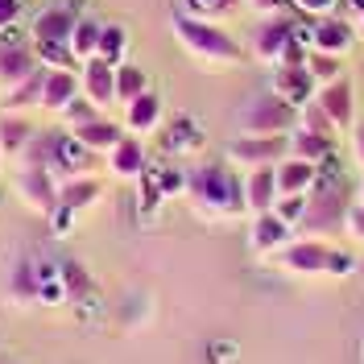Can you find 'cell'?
Listing matches in <instances>:
<instances>
[{
	"label": "cell",
	"mask_w": 364,
	"mask_h": 364,
	"mask_svg": "<svg viewBox=\"0 0 364 364\" xmlns=\"http://www.w3.org/2000/svg\"><path fill=\"white\" fill-rule=\"evenodd\" d=\"M141 91H149V75H145L141 67L120 63V67H116V100H124V104H129V100H136Z\"/></svg>",
	"instance_id": "f1b7e54d"
},
{
	"label": "cell",
	"mask_w": 364,
	"mask_h": 364,
	"mask_svg": "<svg viewBox=\"0 0 364 364\" xmlns=\"http://www.w3.org/2000/svg\"><path fill=\"white\" fill-rule=\"evenodd\" d=\"M75 0L70 4H54V9H42L38 21H33V38L38 42H70L75 33Z\"/></svg>",
	"instance_id": "2e32d148"
},
{
	"label": "cell",
	"mask_w": 364,
	"mask_h": 364,
	"mask_svg": "<svg viewBox=\"0 0 364 364\" xmlns=\"http://www.w3.org/2000/svg\"><path fill=\"white\" fill-rule=\"evenodd\" d=\"M141 178H149L154 186L161 191V199H174V195H191V174L178 170V166H145V174Z\"/></svg>",
	"instance_id": "d4e9b609"
},
{
	"label": "cell",
	"mask_w": 364,
	"mask_h": 364,
	"mask_svg": "<svg viewBox=\"0 0 364 364\" xmlns=\"http://www.w3.org/2000/svg\"><path fill=\"white\" fill-rule=\"evenodd\" d=\"M290 236H294V228L286 224L282 215L265 211V215H257V220H252L249 249L257 252V257H269V252H282V249H286V245H290Z\"/></svg>",
	"instance_id": "8fae6325"
},
{
	"label": "cell",
	"mask_w": 364,
	"mask_h": 364,
	"mask_svg": "<svg viewBox=\"0 0 364 364\" xmlns=\"http://www.w3.org/2000/svg\"><path fill=\"white\" fill-rule=\"evenodd\" d=\"M290 0H252V9L257 13H265V17H282V9H286Z\"/></svg>",
	"instance_id": "7bdbcfd3"
},
{
	"label": "cell",
	"mask_w": 364,
	"mask_h": 364,
	"mask_svg": "<svg viewBox=\"0 0 364 364\" xmlns=\"http://www.w3.org/2000/svg\"><path fill=\"white\" fill-rule=\"evenodd\" d=\"M298 13L306 17V21H318V17H331L336 9H340V0H290Z\"/></svg>",
	"instance_id": "74e56055"
},
{
	"label": "cell",
	"mask_w": 364,
	"mask_h": 364,
	"mask_svg": "<svg viewBox=\"0 0 364 364\" xmlns=\"http://www.w3.org/2000/svg\"><path fill=\"white\" fill-rule=\"evenodd\" d=\"M191 199L203 207L207 215H236L245 203V182L228 166H203L191 174Z\"/></svg>",
	"instance_id": "6da1fadb"
},
{
	"label": "cell",
	"mask_w": 364,
	"mask_h": 364,
	"mask_svg": "<svg viewBox=\"0 0 364 364\" xmlns=\"http://www.w3.org/2000/svg\"><path fill=\"white\" fill-rule=\"evenodd\" d=\"M17 191H21L25 203L38 207V211H54V207H58V186H54V178L46 174L42 166H29V170H21Z\"/></svg>",
	"instance_id": "9a60e30c"
},
{
	"label": "cell",
	"mask_w": 364,
	"mask_h": 364,
	"mask_svg": "<svg viewBox=\"0 0 364 364\" xmlns=\"http://www.w3.org/2000/svg\"><path fill=\"white\" fill-rule=\"evenodd\" d=\"M286 158H302V161H315V166H318V161L331 158V136L294 124L290 136H286Z\"/></svg>",
	"instance_id": "ac0fdd59"
},
{
	"label": "cell",
	"mask_w": 364,
	"mask_h": 364,
	"mask_svg": "<svg viewBox=\"0 0 364 364\" xmlns=\"http://www.w3.org/2000/svg\"><path fill=\"white\" fill-rule=\"evenodd\" d=\"M108 158H112V170L120 178H141L145 174V149H141L136 136H120L112 149H108Z\"/></svg>",
	"instance_id": "603a6c76"
},
{
	"label": "cell",
	"mask_w": 364,
	"mask_h": 364,
	"mask_svg": "<svg viewBox=\"0 0 364 364\" xmlns=\"http://www.w3.org/2000/svg\"><path fill=\"white\" fill-rule=\"evenodd\" d=\"M95 50H100V25L87 21V17H79L75 21V33H70V54L75 58H95Z\"/></svg>",
	"instance_id": "83f0119b"
},
{
	"label": "cell",
	"mask_w": 364,
	"mask_h": 364,
	"mask_svg": "<svg viewBox=\"0 0 364 364\" xmlns=\"http://www.w3.org/2000/svg\"><path fill=\"white\" fill-rule=\"evenodd\" d=\"M306 70L315 75L318 87H327V83H336V79H343V67L336 54H318V50H306Z\"/></svg>",
	"instance_id": "f546056e"
},
{
	"label": "cell",
	"mask_w": 364,
	"mask_h": 364,
	"mask_svg": "<svg viewBox=\"0 0 364 364\" xmlns=\"http://www.w3.org/2000/svg\"><path fill=\"white\" fill-rule=\"evenodd\" d=\"M277 203V174H273V166H257L245 174V207H249L252 215H265L273 211Z\"/></svg>",
	"instance_id": "5bb4252c"
},
{
	"label": "cell",
	"mask_w": 364,
	"mask_h": 364,
	"mask_svg": "<svg viewBox=\"0 0 364 364\" xmlns=\"http://www.w3.org/2000/svg\"><path fill=\"white\" fill-rule=\"evenodd\" d=\"M29 75H38V54H33L29 46H21V42L0 46V83L17 87V83H25Z\"/></svg>",
	"instance_id": "d6986e66"
},
{
	"label": "cell",
	"mask_w": 364,
	"mask_h": 364,
	"mask_svg": "<svg viewBox=\"0 0 364 364\" xmlns=\"http://www.w3.org/2000/svg\"><path fill=\"white\" fill-rule=\"evenodd\" d=\"M13 294H17V298H33V294H38V282H33V261H21V265H17Z\"/></svg>",
	"instance_id": "60d3db41"
},
{
	"label": "cell",
	"mask_w": 364,
	"mask_h": 364,
	"mask_svg": "<svg viewBox=\"0 0 364 364\" xmlns=\"http://www.w3.org/2000/svg\"><path fill=\"white\" fill-rule=\"evenodd\" d=\"M33 282H38V302L46 306H63L70 294L67 277H63V265H54V261H33Z\"/></svg>",
	"instance_id": "ffe728a7"
},
{
	"label": "cell",
	"mask_w": 364,
	"mask_h": 364,
	"mask_svg": "<svg viewBox=\"0 0 364 364\" xmlns=\"http://www.w3.org/2000/svg\"><path fill=\"white\" fill-rule=\"evenodd\" d=\"M100 195V182H75V186H63L58 191V203L63 207H87V199Z\"/></svg>",
	"instance_id": "e575fe53"
},
{
	"label": "cell",
	"mask_w": 364,
	"mask_h": 364,
	"mask_svg": "<svg viewBox=\"0 0 364 364\" xmlns=\"http://www.w3.org/2000/svg\"><path fill=\"white\" fill-rule=\"evenodd\" d=\"M42 75L46 70H38V75H29L25 83H17V87H9V108H29V104H38L42 100Z\"/></svg>",
	"instance_id": "d6a6232c"
},
{
	"label": "cell",
	"mask_w": 364,
	"mask_h": 364,
	"mask_svg": "<svg viewBox=\"0 0 364 364\" xmlns=\"http://www.w3.org/2000/svg\"><path fill=\"white\" fill-rule=\"evenodd\" d=\"M282 269L294 277H315L327 273V245L323 240H290L282 249Z\"/></svg>",
	"instance_id": "30bf717a"
},
{
	"label": "cell",
	"mask_w": 364,
	"mask_h": 364,
	"mask_svg": "<svg viewBox=\"0 0 364 364\" xmlns=\"http://www.w3.org/2000/svg\"><path fill=\"white\" fill-rule=\"evenodd\" d=\"M269 91L277 100H286L290 108L302 112L306 104H315L318 83H315V75L306 70V58H302V63H277L273 67V79H269Z\"/></svg>",
	"instance_id": "8992f818"
},
{
	"label": "cell",
	"mask_w": 364,
	"mask_h": 364,
	"mask_svg": "<svg viewBox=\"0 0 364 364\" xmlns=\"http://www.w3.org/2000/svg\"><path fill=\"white\" fill-rule=\"evenodd\" d=\"M356 273H360V282H364V265H360V269H356Z\"/></svg>",
	"instance_id": "bcb514c9"
},
{
	"label": "cell",
	"mask_w": 364,
	"mask_h": 364,
	"mask_svg": "<svg viewBox=\"0 0 364 364\" xmlns=\"http://www.w3.org/2000/svg\"><path fill=\"white\" fill-rule=\"evenodd\" d=\"M79 87H83V83L75 79V70H70V67L46 70V75H42V100H38V104L50 108V112H63L70 100L79 95Z\"/></svg>",
	"instance_id": "e0dca14e"
},
{
	"label": "cell",
	"mask_w": 364,
	"mask_h": 364,
	"mask_svg": "<svg viewBox=\"0 0 364 364\" xmlns=\"http://www.w3.org/2000/svg\"><path fill=\"white\" fill-rule=\"evenodd\" d=\"M63 116H67L70 124H75V129H79V124H87V120H95V104H91L87 95H83V100H79V95H75V100H70L67 108H63Z\"/></svg>",
	"instance_id": "f35d334b"
},
{
	"label": "cell",
	"mask_w": 364,
	"mask_h": 364,
	"mask_svg": "<svg viewBox=\"0 0 364 364\" xmlns=\"http://www.w3.org/2000/svg\"><path fill=\"white\" fill-rule=\"evenodd\" d=\"M236 0H186V17H199V21H211V17H220L228 13Z\"/></svg>",
	"instance_id": "d590c367"
},
{
	"label": "cell",
	"mask_w": 364,
	"mask_h": 364,
	"mask_svg": "<svg viewBox=\"0 0 364 364\" xmlns=\"http://www.w3.org/2000/svg\"><path fill=\"white\" fill-rule=\"evenodd\" d=\"M100 58H108L112 67L124 63V54H129V29L124 25H100V50H95Z\"/></svg>",
	"instance_id": "4316f807"
},
{
	"label": "cell",
	"mask_w": 364,
	"mask_h": 364,
	"mask_svg": "<svg viewBox=\"0 0 364 364\" xmlns=\"http://www.w3.org/2000/svg\"><path fill=\"white\" fill-rule=\"evenodd\" d=\"M252 54H257V63L277 67V63H302L306 58V46L294 38V21L269 17V21L257 29V38H252Z\"/></svg>",
	"instance_id": "277c9868"
},
{
	"label": "cell",
	"mask_w": 364,
	"mask_h": 364,
	"mask_svg": "<svg viewBox=\"0 0 364 364\" xmlns=\"http://www.w3.org/2000/svg\"><path fill=\"white\" fill-rule=\"evenodd\" d=\"M50 161H54V170L87 174L91 170V149L79 141V136H54V141H50Z\"/></svg>",
	"instance_id": "44dd1931"
},
{
	"label": "cell",
	"mask_w": 364,
	"mask_h": 364,
	"mask_svg": "<svg viewBox=\"0 0 364 364\" xmlns=\"http://www.w3.org/2000/svg\"><path fill=\"white\" fill-rule=\"evenodd\" d=\"M356 269H360V265H356V257H352V252L327 249V273H331V277H352Z\"/></svg>",
	"instance_id": "8d00e7d4"
},
{
	"label": "cell",
	"mask_w": 364,
	"mask_h": 364,
	"mask_svg": "<svg viewBox=\"0 0 364 364\" xmlns=\"http://www.w3.org/2000/svg\"><path fill=\"white\" fill-rule=\"evenodd\" d=\"M343 215H348V203L340 199V191H315L311 195V207H306V220H302V232L306 236H327V232H340Z\"/></svg>",
	"instance_id": "ba28073f"
},
{
	"label": "cell",
	"mask_w": 364,
	"mask_h": 364,
	"mask_svg": "<svg viewBox=\"0 0 364 364\" xmlns=\"http://www.w3.org/2000/svg\"><path fill=\"white\" fill-rule=\"evenodd\" d=\"M79 83H83V95H87L95 108H100V104H108V100H116V67L108 63V58H100V54L83 63Z\"/></svg>",
	"instance_id": "7c38bea8"
},
{
	"label": "cell",
	"mask_w": 364,
	"mask_h": 364,
	"mask_svg": "<svg viewBox=\"0 0 364 364\" xmlns=\"http://www.w3.org/2000/svg\"><path fill=\"white\" fill-rule=\"evenodd\" d=\"M75 136L87 145L91 154H108L116 141H120V129H116L112 120H100V116H95V120H87V124H79Z\"/></svg>",
	"instance_id": "484cf974"
},
{
	"label": "cell",
	"mask_w": 364,
	"mask_h": 364,
	"mask_svg": "<svg viewBox=\"0 0 364 364\" xmlns=\"http://www.w3.org/2000/svg\"><path fill=\"white\" fill-rule=\"evenodd\" d=\"M298 124H302V129H315V133L336 136V124H331V120L323 116V108H318V104H306V108H302V120H298Z\"/></svg>",
	"instance_id": "ab89813d"
},
{
	"label": "cell",
	"mask_w": 364,
	"mask_h": 364,
	"mask_svg": "<svg viewBox=\"0 0 364 364\" xmlns=\"http://www.w3.org/2000/svg\"><path fill=\"white\" fill-rule=\"evenodd\" d=\"M360 356H364V343H360Z\"/></svg>",
	"instance_id": "681fc988"
},
{
	"label": "cell",
	"mask_w": 364,
	"mask_h": 364,
	"mask_svg": "<svg viewBox=\"0 0 364 364\" xmlns=\"http://www.w3.org/2000/svg\"><path fill=\"white\" fill-rule=\"evenodd\" d=\"M174 29H178L182 46H186L199 63H207V67H236V63H240V46L232 42L220 25L199 21V17H178Z\"/></svg>",
	"instance_id": "7a4b0ae2"
},
{
	"label": "cell",
	"mask_w": 364,
	"mask_h": 364,
	"mask_svg": "<svg viewBox=\"0 0 364 364\" xmlns=\"http://www.w3.org/2000/svg\"><path fill=\"white\" fill-rule=\"evenodd\" d=\"M29 141H33V129L25 120H4L0 124V149L4 154H21V149H29Z\"/></svg>",
	"instance_id": "4dcf8cb0"
},
{
	"label": "cell",
	"mask_w": 364,
	"mask_h": 364,
	"mask_svg": "<svg viewBox=\"0 0 364 364\" xmlns=\"http://www.w3.org/2000/svg\"><path fill=\"white\" fill-rule=\"evenodd\" d=\"M306 207H311V195H277L273 215H282L290 228H298L302 220H306Z\"/></svg>",
	"instance_id": "1f68e13d"
},
{
	"label": "cell",
	"mask_w": 364,
	"mask_h": 364,
	"mask_svg": "<svg viewBox=\"0 0 364 364\" xmlns=\"http://www.w3.org/2000/svg\"><path fill=\"white\" fill-rule=\"evenodd\" d=\"M352 158H356V166L364 170V120L352 129Z\"/></svg>",
	"instance_id": "ee69618b"
},
{
	"label": "cell",
	"mask_w": 364,
	"mask_h": 364,
	"mask_svg": "<svg viewBox=\"0 0 364 364\" xmlns=\"http://www.w3.org/2000/svg\"><path fill=\"white\" fill-rule=\"evenodd\" d=\"M294 38L306 50H318V54H336L343 58L352 42H356V25L352 21H340L336 13L331 17H318V21H306V25H294Z\"/></svg>",
	"instance_id": "5b68a950"
},
{
	"label": "cell",
	"mask_w": 364,
	"mask_h": 364,
	"mask_svg": "<svg viewBox=\"0 0 364 364\" xmlns=\"http://www.w3.org/2000/svg\"><path fill=\"white\" fill-rule=\"evenodd\" d=\"M352 9V25H356V38H364V0H348Z\"/></svg>",
	"instance_id": "f6af8a7d"
},
{
	"label": "cell",
	"mask_w": 364,
	"mask_h": 364,
	"mask_svg": "<svg viewBox=\"0 0 364 364\" xmlns=\"http://www.w3.org/2000/svg\"><path fill=\"white\" fill-rule=\"evenodd\" d=\"M298 124V108H290L286 100L277 95H257L249 100V108L240 112V133L249 136H286Z\"/></svg>",
	"instance_id": "3957f363"
},
{
	"label": "cell",
	"mask_w": 364,
	"mask_h": 364,
	"mask_svg": "<svg viewBox=\"0 0 364 364\" xmlns=\"http://www.w3.org/2000/svg\"><path fill=\"white\" fill-rule=\"evenodd\" d=\"M315 104L323 108V116L336 124V133H348L352 129V116H356V100H352V83L348 79H336L327 87H318Z\"/></svg>",
	"instance_id": "9c48e42d"
},
{
	"label": "cell",
	"mask_w": 364,
	"mask_h": 364,
	"mask_svg": "<svg viewBox=\"0 0 364 364\" xmlns=\"http://www.w3.org/2000/svg\"><path fill=\"white\" fill-rule=\"evenodd\" d=\"M360 203H364V186H360Z\"/></svg>",
	"instance_id": "7dc6e473"
},
{
	"label": "cell",
	"mask_w": 364,
	"mask_h": 364,
	"mask_svg": "<svg viewBox=\"0 0 364 364\" xmlns=\"http://www.w3.org/2000/svg\"><path fill=\"white\" fill-rule=\"evenodd\" d=\"M203 145V129L195 116H174L170 129H166V149L170 154H195Z\"/></svg>",
	"instance_id": "cb8c5ba5"
},
{
	"label": "cell",
	"mask_w": 364,
	"mask_h": 364,
	"mask_svg": "<svg viewBox=\"0 0 364 364\" xmlns=\"http://www.w3.org/2000/svg\"><path fill=\"white\" fill-rule=\"evenodd\" d=\"M286 158V136H240L228 145V161L240 170H257V166H277Z\"/></svg>",
	"instance_id": "52a82bcc"
},
{
	"label": "cell",
	"mask_w": 364,
	"mask_h": 364,
	"mask_svg": "<svg viewBox=\"0 0 364 364\" xmlns=\"http://www.w3.org/2000/svg\"><path fill=\"white\" fill-rule=\"evenodd\" d=\"M273 174H277V195H311L318 182V166L302 158H282Z\"/></svg>",
	"instance_id": "4fadbf2b"
},
{
	"label": "cell",
	"mask_w": 364,
	"mask_h": 364,
	"mask_svg": "<svg viewBox=\"0 0 364 364\" xmlns=\"http://www.w3.org/2000/svg\"><path fill=\"white\" fill-rule=\"evenodd\" d=\"M33 54L42 58L50 70L58 67H75V54H70V42H33Z\"/></svg>",
	"instance_id": "836d02e7"
},
{
	"label": "cell",
	"mask_w": 364,
	"mask_h": 364,
	"mask_svg": "<svg viewBox=\"0 0 364 364\" xmlns=\"http://www.w3.org/2000/svg\"><path fill=\"white\" fill-rule=\"evenodd\" d=\"M124 124H129L133 133H154L161 124V100L154 91H141L136 100L124 104Z\"/></svg>",
	"instance_id": "7402d4cb"
},
{
	"label": "cell",
	"mask_w": 364,
	"mask_h": 364,
	"mask_svg": "<svg viewBox=\"0 0 364 364\" xmlns=\"http://www.w3.org/2000/svg\"><path fill=\"white\" fill-rule=\"evenodd\" d=\"M21 17V0H0V25H17Z\"/></svg>",
	"instance_id": "b9f144b4"
},
{
	"label": "cell",
	"mask_w": 364,
	"mask_h": 364,
	"mask_svg": "<svg viewBox=\"0 0 364 364\" xmlns=\"http://www.w3.org/2000/svg\"><path fill=\"white\" fill-rule=\"evenodd\" d=\"M0 161H4V149H0Z\"/></svg>",
	"instance_id": "c3c4849f"
}]
</instances>
